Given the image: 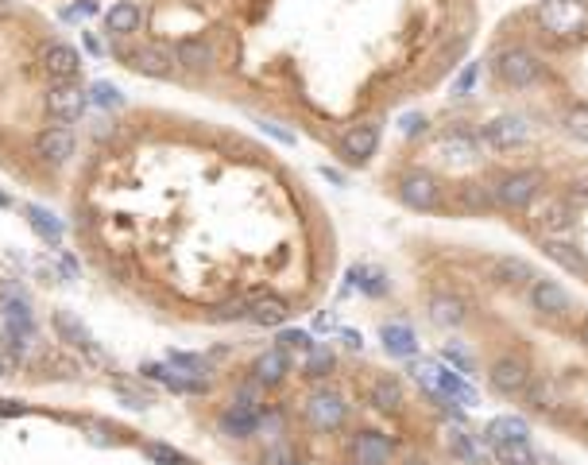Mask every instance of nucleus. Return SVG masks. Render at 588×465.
<instances>
[{
    "instance_id": "obj_8",
    "label": "nucleus",
    "mask_w": 588,
    "mask_h": 465,
    "mask_svg": "<svg viewBox=\"0 0 588 465\" xmlns=\"http://www.w3.org/2000/svg\"><path fill=\"white\" fill-rule=\"evenodd\" d=\"M577 214H581V209L569 202L566 190H561V194H542V198H538V202L526 209V221H531V229L542 232V237H561V232L577 221Z\"/></svg>"
},
{
    "instance_id": "obj_36",
    "label": "nucleus",
    "mask_w": 588,
    "mask_h": 465,
    "mask_svg": "<svg viewBox=\"0 0 588 465\" xmlns=\"http://www.w3.org/2000/svg\"><path fill=\"white\" fill-rule=\"evenodd\" d=\"M167 365H174L179 372H186V376H194V380H214V360L202 357V353H182V349H171Z\"/></svg>"
},
{
    "instance_id": "obj_14",
    "label": "nucleus",
    "mask_w": 588,
    "mask_h": 465,
    "mask_svg": "<svg viewBox=\"0 0 588 465\" xmlns=\"http://www.w3.org/2000/svg\"><path fill=\"white\" fill-rule=\"evenodd\" d=\"M364 400H368L372 411H380V415H403L407 411V388L399 376H391V372L372 376L368 388H364Z\"/></svg>"
},
{
    "instance_id": "obj_53",
    "label": "nucleus",
    "mask_w": 588,
    "mask_h": 465,
    "mask_svg": "<svg viewBox=\"0 0 588 465\" xmlns=\"http://www.w3.org/2000/svg\"><path fill=\"white\" fill-rule=\"evenodd\" d=\"M86 46H89L93 55H101V51H105V43H101V39H97V35H93V31H86Z\"/></svg>"
},
{
    "instance_id": "obj_7",
    "label": "nucleus",
    "mask_w": 588,
    "mask_h": 465,
    "mask_svg": "<svg viewBox=\"0 0 588 465\" xmlns=\"http://www.w3.org/2000/svg\"><path fill=\"white\" fill-rule=\"evenodd\" d=\"M531 380H534V368L523 353H503L488 365V388L503 395V400H523Z\"/></svg>"
},
{
    "instance_id": "obj_32",
    "label": "nucleus",
    "mask_w": 588,
    "mask_h": 465,
    "mask_svg": "<svg viewBox=\"0 0 588 465\" xmlns=\"http://www.w3.org/2000/svg\"><path fill=\"white\" fill-rule=\"evenodd\" d=\"M55 330H58V337H63L66 345L86 349V353L101 357V353H97V342H93V334H89V326L81 322V318H74L70 310H55Z\"/></svg>"
},
{
    "instance_id": "obj_6",
    "label": "nucleus",
    "mask_w": 588,
    "mask_h": 465,
    "mask_svg": "<svg viewBox=\"0 0 588 465\" xmlns=\"http://www.w3.org/2000/svg\"><path fill=\"white\" fill-rule=\"evenodd\" d=\"M345 461H352V465H395L399 442L375 427H357L345 438Z\"/></svg>"
},
{
    "instance_id": "obj_38",
    "label": "nucleus",
    "mask_w": 588,
    "mask_h": 465,
    "mask_svg": "<svg viewBox=\"0 0 588 465\" xmlns=\"http://www.w3.org/2000/svg\"><path fill=\"white\" fill-rule=\"evenodd\" d=\"M441 360H445V365H449L453 372H461V376H468V380H473L476 372H480L476 357L468 353V349H465L461 342H445V349H441Z\"/></svg>"
},
{
    "instance_id": "obj_50",
    "label": "nucleus",
    "mask_w": 588,
    "mask_h": 465,
    "mask_svg": "<svg viewBox=\"0 0 588 465\" xmlns=\"http://www.w3.org/2000/svg\"><path fill=\"white\" fill-rule=\"evenodd\" d=\"M337 337H340V342H345V349H352V353H357V349H364V337H360L357 330H349V326H340Z\"/></svg>"
},
{
    "instance_id": "obj_33",
    "label": "nucleus",
    "mask_w": 588,
    "mask_h": 465,
    "mask_svg": "<svg viewBox=\"0 0 588 465\" xmlns=\"http://www.w3.org/2000/svg\"><path fill=\"white\" fill-rule=\"evenodd\" d=\"M139 23H144V8L136 4V0H121V4H113L109 12H105V28H109V35H136Z\"/></svg>"
},
{
    "instance_id": "obj_3",
    "label": "nucleus",
    "mask_w": 588,
    "mask_h": 465,
    "mask_svg": "<svg viewBox=\"0 0 588 465\" xmlns=\"http://www.w3.org/2000/svg\"><path fill=\"white\" fill-rule=\"evenodd\" d=\"M349 395L333 388V384H314L310 392L302 395V418L314 435H337V430L349 427Z\"/></svg>"
},
{
    "instance_id": "obj_43",
    "label": "nucleus",
    "mask_w": 588,
    "mask_h": 465,
    "mask_svg": "<svg viewBox=\"0 0 588 465\" xmlns=\"http://www.w3.org/2000/svg\"><path fill=\"white\" fill-rule=\"evenodd\" d=\"M561 128L573 136V140H581V144H588V105H573V109L561 116Z\"/></svg>"
},
{
    "instance_id": "obj_5",
    "label": "nucleus",
    "mask_w": 588,
    "mask_h": 465,
    "mask_svg": "<svg viewBox=\"0 0 588 465\" xmlns=\"http://www.w3.org/2000/svg\"><path fill=\"white\" fill-rule=\"evenodd\" d=\"M534 20L554 39H577L588 28V0H542L534 8Z\"/></svg>"
},
{
    "instance_id": "obj_39",
    "label": "nucleus",
    "mask_w": 588,
    "mask_h": 465,
    "mask_svg": "<svg viewBox=\"0 0 588 465\" xmlns=\"http://www.w3.org/2000/svg\"><path fill=\"white\" fill-rule=\"evenodd\" d=\"M28 217H31V225H35V232H39L43 241H51V244L63 241V221H58V217L51 214V209L31 206V209H28Z\"/></svg>"
},
{
    "instance_id": "obj_13",
    "label": "nucleus",
    "mask_w": 588,
    "mask_h": 465,
    "mask_svg": "<svg viewBox=\"0 0 588 465\" xmlns=\"http://www.w3.org/2000/svg\"><path fill=\"white\" fill-rule=\"evenodd\" d=\"M380 140H383V128L380 121H357L340 132V159L352 163V167H364L375 151H380Z\"/></svg>"
},
{
    "instance_id": "obj_4",
    "label": "nucleus",
    "mask_w": 588,
    "mask_h": 465,
    "mask_svg": "<svg viewBox=\"0 0 588 465\" xmlns=\"http://www.w3.org/2000/svg\"><path fill=\"white\" fill-rule=\"evenodd\" d=\"M395 198L415 214H438L445 206V182L426 167H407L395 179Z\"/></svg>"
},
{
    "instance_id": "obj_59",
    "label": "nucleus",
    "mask_w": 588,
    "mask_h": 465,
    "mask_svg": "<svg viewBox=\"0 0 588 465\" xmlns=\"http://www.w3.org/2000/svg\"><path fill=\"white\" fill-rule=\"evenodd\" d=\"M0 372H4V368H0Z\"/></svg>"
},
{
    "instance_id": "obj_28",
    "label": "nucleus",
    "mask_w": 588,
    "mask_h": 465,
    "mask_svg": "<svg viewBox=\"0 0 588 465\" xmlns=\"http://www.w3.org/2000/svg\"><path fill=\"white\" fill-rule=\"evenodd\" d=\"M290 318V302L279 295H256L248 299V322L260 326V330H279Z\"/></svg>"
},
{
    "instance_id": "obj_18",
    "label": "nucleus",
    "mask_w": 588,
    "mask_h": 465,
    "mask_svg": "<svg viewBox=\"0 0 588 465\" xmlns=\"http://www.w3.org/2000/svg\"><path fill=\"white\" fill-rule=\"evenodd\" d=\"M86 93H81L74 81H55L51 89H46V113L55 116L58 124H74V121H81V113H86Z\"/></svg>"
},
{
    "instance_id": "obj_22",
    "label": "nucleus",
    "mask_w": 588,
    "mask_h": 465,
    "mask_svg": "<svg viewBox=\"0 0 588 465\" xmlns=\"http://www.w3.org/2000/svg\"><path fill=\"white\" fill-rule=\"evenodd\" d=\"M438 151L445 163H457V167H465V163H476L484 144H480L476 132H468V128H445L441 140H438Z\"/></svg>"
},
{
    "instance_id": "obj_16",
    "label": "nucleus",
    "mask_w": 588,
    "mask_h": 465,
    "mask_svg": "<svg viewBox=\"0 0 588 465\" xmlns=\"http://www.w3.org/2000/svg\"><path fill=\"white\" fill-rule=\"evenodd\" d=\"M217 435L221 438H232V442H248L260 435V411L256 407H244L237 400H229L217 415Z\"/></svg>"
},
{
    "instance_id": "obj_27",
    "label": "nucleus",
    "mask_w": 588,
    "mask_h": 465,
    "mask_svg": "<svg viewBox=\"0 0 588 465\" xmlns=\"http://www.w3.org/2000/svg\"><path fill=\"white\" fill-rule=\"evenodd\" d=\"M380 342L387 349V357H399V360H407V357L418 353V334H415V326H410L407 318H387L380 326Z\"/></svg>"
},
{
    "instance_id": "obj_25",
    "label": "nucleus",
    "mask_w": 588,
    "mask_h": 465,
    "mask_svg": "<svg viewBox=\"0 0 588 465\" xmlns=\"http://www.w3.org/2000/svg\"><path fill=\"white\" fill-rule=\"evenodd\" d=\"M426 314H430L433 326H441V330H461V326L468 322L465 299L449 295V291H433V295L426 299Z\"/></svg>"
},
{
    "instance_id": "obj_37",
    "label": "nucleus",
    "mask_w": 588,
    "mask_h": 465,
    "mask_svg": "<svg viewBox=\"0 0 588 465\" xmlns=\"http://www.w3.org/2000/svg\"><path fill=\"white\" fill-rule=\"evenodd\" d=\"M283 435H287V411L279 403H267L260 411V438H267V446H272V442H283Z\"/></svg>"
},
{
    "instance_id": "obj_15",
    "label": "nucleus",
    "mask_w": 588,
    "mask_h": 465,
    "mask_svg": "<svg viewBox=\"0 0 588 465\" xmlns=\"http://www.w3.org/2000/svg\"><path fill=\"white\" fill-rule=\"evenodd\" d=\"M488 279L503 291H531V283L538 279L534 264H526L523 256H491L488 260Z\"/></svg>"
},
{
    "instance_id": "obj_31",
    "label": "nucleus",
    "mask_w": 588,
    "mask_h": 465,
    "mask_svg": "<svg viewBox=\"0 0 588 465\" xmlns=\"http://www.w3.org/2000/svg\"><path fill=\"white\" fill-rule=\"evenodd\" d=\"M333 372H337V353H333V345L314 342V345L302 353V376L310 380V384H329V376H333Z\"/></svg>"
},
{
    "instance_id": "obj_51",
    "label": "nucleus",
    "mask_w": 588,
    "mask_h": 465,
    "mask_svg": "<svg viewBox=\"0 0 588 465\" xmlns=\"http://www.w3.org/2000/svg\"><path fill=\"white\" fill-rule=\"evenodd\" d=\"M93 12H97V4H93V0H81V4H78V8H70L66 16H70V20H78V16H93Z\"/></svg>"
},
{
    "instance_id": "obj_47",
    "label": "nucleus",
    "mask_w": 588,
    "mask_h": 465,
    "mask_svg": "<svg viewBox=\"0 0 588 465\" xmlns=\"http://www.w3.org/2000/svg\"><path fill=\"white\" fill-rule=\"evenodd\" d=\"M144 453L159 465H182V453L174 446H167V442H144Z\"/></svg>"
},
{
    "instance_id": "obj_29",
    "label": "nucleus",
    "mask_w": 588,
    "mask_h": 465,
    "mask_svg": "<svg viewBox=\"0 0 588 465\" xmlns=\"http://www.w3.org/2000/svg\"><path fill=\"white\" fill-rule=\"evenodd\" d=\"M542 252H546L558 267H566L569 275L588 279V256H584V249H577L573 241H566V237H542Z\"/></svg>"
},
{
    "instance_id": "obj_12",
    "label": "nucleus",
    "mask_w": 588,
    "mask_h": 465,
    "mask_svg": "<svg viewBox=\"0 0 588 465\" xmlns=\"http://www.w3.org/2000/svg\"><path fill=\"white\" fill-rule=\"evenodd\" d=\"M0 314H4V330L39 342V330H35V310H31V299H28V291H23V287L0 283Z\"/></svg>"
},
{
    "instance_id": "obj_23",
    "label": "nucleus",
    "mask_w": 588,
    "mask_h": 465,
    "mask_svg": "<svg viewBox=\"0 0 588 465\" xmlns=\"http://www.w3.org/2000/svg\"><path fill=\"white\" fill-rule=\"evenodd\" d=\"M248 376H252V380H260L267 392H272V388H283L287 376H290V353H287V349H279V345L264 349V353L252 360Z\"/></svg>"
},
{
    "instance_id": "obj_21",
    "label": "nucleus",
    "mask_w": 588,
    "mask_h": 465,
    "mask_svg": "<svg viewBox=\"0 0 588 465\" xmlns=\"http://www.w3.org/2000/svg\"><path fill=\"white\" fill-rule=\"evenodd\" d=\"M39 63L55 81H74L81 74V55L63 39H51L39 46Z\"/></svg>"
},
{
    "instance_id": "obj_24",
    "label": "nucleus",
    "mask_w": 588,
    "mask_h": 465,
    "mask_svg": "<svg viewBox=\"0 0 588 465\" xmlns=\"http://www.w3.org/2000/svg\"><path fill=\"white\" fill-rule=\"evenodd\" d=\"M35 156H39L46 167H63V163L74 156V132L70 128H43L39 136H35Z\"/></svg>"
},
{
    "instance_id": "obj_44",
    "label": "nucleus",
    "mask_w": 588,
    "mask_h": 465,
    "mask_svg": "<svg viewBox=\"0 0 588 465\" xmlns=\"http://www.w3.org/2000/svg\"><path fill=\"white\" fill-rule=\"evenodd\" d=\"M89 101L97 105V109H121L124 105V93L113 86V81H93V89H89Z\"/></svg>"
},
{
    "instance_id": "obj_19",
    "label": "nucleus",
    "mask_w": 588,
    "mask_h": 465,
    "mask_svg": "<svg viewBox=\"0 0 588 465\" xmlns=\"http://www.w3.org/2000/svg\"><path fill=\"white\" fill-rule=\"evenodd\" d=\"M480 435H484V442L491 450L519 446V442H531V423H526L523 415H515V411H503V415H491Z\"/></svg>"
},
{
    "instance_id": "obj_34",
    "label": "nucleus",
    "mask_w": 588,
    "mask_h": 465,
    "mask_svg": "<svg viewBox=\"0 0 588 465\" xmlns=\"http://www.w3.org/2000/svg\"><path fill=\"white\" fill-rule=\"evenodd\" d=\"M457 209H465V214H484V209H496V198H491V179L488 182H461V186H457Z\"/></svg>"
},
{
    "instance_id": "obj_1",
    "label": "nucleus",
    "mask_w": 588,
    "mask_h": 465,
    "mask_svg": "<svg viewBox=\"0 0 588 465\" xmlns=\"http://www.w3.org/2000/svg\"><path fill=\"white\" fill-rule=\"evenodd\" d=\"M546 171L542 167H515L503 171L491 179V198H496V209L503 214H526L538 198L546 194Z\"/></svg>"
},
{
    "instance_id": "obj_17",
    "label": "nucleus",
    "mask_w": 588,
    "mask_h": 465,
    "mask_svg": "<svg viewBox=\"0 0 588 465\" xmlns=\"http://www.w3.org/2000/svg\"><path fill=\"white\" fill-rule=\"evenodd\" d=\"M128 66L136 74H147V78H171L179 63H174V46L167 43H144V46H132L128 51Z\"/></svg>"
},
{
    "instance_id": "obj_52",
    "label": "nucleus",
    "mask_w": 588,
    "mask_h": 465,
    "mask_svg": "<svg viewBox=\"0 0 588 465\" xmlns=\"http://www.w3.org/2000/svg\"><path fill=\"white\" fill-rule=\"evenodd\" d=\"M264 132H272L275 140H283V144H294V136H290V132H283V128H275V124H267V121H264Z\"/></svg>"
},
{
    "instance_id": "obj_30",
    "label": "nucleus",
    "mask_w": 588,
    "mask_h": 465,
    "mask_svg": "<svg viewBox=\"0 0 588 465\" xmlns=\"http://www.w3.org/2000/svg\"><path fill=\"white\" fill-rule=\"evenodd\" d=\"M523 400H526V407H531L534 415H558L561 403H566V395H561L554 376H534Z\"/></svg>"
},
{
    "instance_id": "obj_10",
    "label": "nucleus",
    "mask_w": 588,
    "mask_h": 465,
    "mask_svg": "<svg viewBox=\"0 0 588 465\" xmlns=\"http://www.w3.org/2000/svg\"><path fill=\"white\" fill-rule=\"evenodd\" d=\"M441 446H445V453H449L457 465H496L484 435H473V430L461 427V423H445Z\"/></svg>"
},
{
    "instance_id": "obj_41",
    "label": "nucleus",
    "mask_w": 588,
    "mask_h": 465,
    "mask_svg": "<svg viewBox=\"0 0 588 465\" xmlns=\"http://www.w3.org/2000/svg\"><path fill=\"white\" fill-rule=\"evenodd\" d=\"M491 458H496V465H538L531 442H519V446H500V450H491Z\"/></svg>"
},
{
    "instance_id": "obj_58",
    "label": "nucleus",
    "mask_w": 588,
    "mask_h": 465,
    "mask_svg": "<svg viewBox=\"0 0 588 465\" xmlns=\"http://www.w3.org/2000/svg\"><path fill=\"white\" fill-rule=\"evenodd\" d=\"M345 465H352V461H345Z\"/></svg>"
},
{
    "instance_id": "obj_35",
    "label": "nucleus",
    "mask_w": 588,
    "mask_h": 465,
    "mask_svg": "<svg viewBox=\"0 0 588 465\" xmlns=\"http://www.w3.org/2000/svg\"><path fill=\"white\" fill-rule=\"evenodd\" d=\"M349 287H357L364 299H383L387 295V275L380 272V267H372V264H357L349 272Z\"/></svg>"
},
{
    "instance_id": "obj_2",
    "label": "nucleus",
    "mask_w": 588,
    "mask_h": 465,
    "mask_svg": "<svg viewBox=\"0 0 588 465\" xmlns=\"http://www.w3.org/2000/svg\"><path fill=\"white\" fill-rule=\"evenodd\" d=\"M488 70L500 86L508 89H531L542 81V58H538L526 43H503L488 55Z\"/></svg>"
},
{
    "instance_id": "obj_45",
    "label": "nucleus",
    "mask_w": 588,
    "mask_h": 465,
    "mask_svg": "<svg viewBox=\"0 0 588 465\" xmlns=\"http://www.w3.org/2000/svg\"><path fill=\"white\" fill-rule=\"evenodd\" d=\"M275 345L287 349V353H306V349L314 345V334H310V330H283Z\"/></svg>"
},
{
    "instance_id": "obj_11",
    "label": "nucleus",
    "mask_w": 588,
    "mask_h": 465,
    "mask_svg": "<svg viewBox=\"0 0 588 465\" xmlns=\"http://www.w3.org/2000/svg\"><path fill=\"white\" fill-rule=\"evenodd\" d=\"M526 302H531V310L538 314V318H546V322H561V318H569V314H573V295L558 283V279L538 275L531 283V291H526Z\"/></svg>"
},
{
    "instance_id": "obj_46",
    "label": "nucleus",
    "mask_w": 588,
    "mask_h": 465,
    "mask_svg": "<svg viewBox=\"0 0 588 465\" xmlns=\"http://www.w3.org/2000/svg\"><path fill=\"white\" fill-rule=\"evenodd\" d=\"M426 128H430V116L426 113H403V116H399V132H403L407 140L426 136Z\"/></svg>"
},
{
    "instance_id": "obj_26",
    "label": "nucleus",
    "mask_w": 588,
    "mask_h": 465,
    "mask_svg": "<svg viewBox=\"0 0 588 465\" xmlns=\"http://www.w3.org/2000/svg\"><path fill=\"white\" fill-rule=\"evenodd\" d=\"M174 63L186 74H209V70L217 66V46L209 39H182L174 46Z\"/></svg>"
},
{
    "instance_id": "obj_56",
    "label": "nucleus",
    "mask_w": 588,
    "mask_h": 465,
    "mask_svg": "<svg viewBox=\"0 0 588 465\" xmlns=\"http://www.w3.org/2000/svg\"><path fill=\"white\" fill-rule=\"evenodd\" d=\"M93 136H109V121H97V124H93Z\"/></svg>"
},
{
    "instance_id": "obj_42",
    "label": "nucleus",
    "mask_w": 588,
    "mask_h": 465,
    "mask_svg": "<svg viewBox=\"0 0 588 465\" xmlns=\"http://www.w3.org/2000/svg\"><path fill=\"white\" fill-rule=\"evenodd\" d=\"M264 461H267V465H314V461H306L287 438H283V442H272V446H267V453H264Z\"/></svg>"
},
{
    "instance_id": "obj_40",
    "label": "nucleus",
    "mask_w": 588,
    "mask_h": 465,
    "mask_svg": "<svg viewBox=\"0 0 588 465\" xmlns=\"http://www.w3.org/2000/svg\"><path fill=\"white\" fill-rule=\"evenodd\" d=\"M480 70H484V63H465L461 74H457L453 86H449V97H457V101L473 97V89H476V81H480Z\"/></svg>"
},
{
    "instance_id": "obj_20",
    "label": "nucleus",
    "mask_w": 588,
    "mask_h": 465,
    "mask_svg": "<svg viewBox=\"0 0 588 465\" xmlns=\"http://www.w3.org/2000/svg\"><path fill=\"white\" fill-rule=\"evenodd\" d=\"M139 376L151 380V384H163L167 392H179V395H206V392H209V380L186 376V372H179L174 365H167V360H147V365L139 368Z\"/></svg>"
},
{
    "instance_id": "obj_57",
    "label": "nucleus",
    "mask_w": 588,
    "mask_h": 465,
    "mask_svg": "<svg viewBox=\"0 0 588 465\" xmlns=\"http://www.w3.org/2000/svg\"><path fill=\"white\" fill-rule=\"evenodd\" d=\"M0 16H8V0H0Z\"/></svg>"
},
{
    "instance_id": "obj_55",
    "label": "nucleus",
    "mask_w": 588,
    "mask_h": 465,
    "mask_svg": "<svg viewBox=\"0 0 588 465\" xmlns=\"http://www.w3.org/2000/svg\"><path fill=\"white\" fill-rule=\"evenodd\" d=\"M577 337H581V345L588 349V314H584V318H581V326H577Z\"/></svg>"
},
{
    "instance_id": "obj_49",
    "label": "nucleus",
    "mask_w": 588,
    "mask_h": 465,
    "mask_svg": "<svg viewBox=\"0 0 588 465\" xmlns=\"http://www.w3.org/2000/svg\"><path fill=\"white\" fill-rule=\"evenodd\" d=\"M395 465H438V461H433V453L407 450V453H399V461H395Z\"/></svg>"
},
{
    "instance_id": "obj_48",
    "label": "nucleus",
    "mask_w": 588,
    "mask_h": 465,
    "mask_svg": "<svg viewBox=\"0 0 588 465\" xmlns=\"http://www.w3.org/2000/svg\"><path fill=\"white\" fill-rule=\"evenodd\" d=\"M566 198L577 209H588V179H573L569 186H566Z\"/></svg>"
},
{
    "instance_id": "obj_54",
    "label": "nucleus",
    "mask_w": 588,
    "mask_h": 465,
    "mask_svg": "<svg viewBox=\"0 0 588 465\" xmlns=\"http://www.w3.org/2000/svg\"><path fill=\"white\" fill-rule=\"evenodd\" d=\"M322 174H325V179H329V182H337V186H345V174H340V171H333V167H322Z\"/></svg>"
},
{
    "instance_id": "obj_9",
    "label": "nucleus",
    "mask_w": 588,
    "mask_h": 465,
    "mask_svg": "<svg viewBox=\"0 0 588 465\" xmlns=\"http://www.w3.org/2000/svg\"><path fill=\"white\" fill-rule=\"evenodd\" d=\"M476 136L488 151H515L531 140V124H526V116H519V113H500L480 124Z\"/></svg>"
}]
</instances>
